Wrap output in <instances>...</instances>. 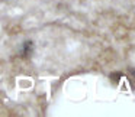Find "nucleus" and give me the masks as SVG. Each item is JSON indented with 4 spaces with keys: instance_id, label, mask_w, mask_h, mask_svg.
<instances>
[{
    "instance_id": "obj_1",
    "label": "nucleus",
    "mask_w": 135,
    "mask_h": 117,
    "mask_svg": "<svg viewBox=\"0 0 135 117\" xmlns=\"http://www.w3.org/2000/svg\"><path fill=\"white\" fill-rule=\"evenodd\" d=\"M31 51H32V42H31V41H26V42H25V48H23V56L28 55Z\"/></svg>"
}]
</instances>
